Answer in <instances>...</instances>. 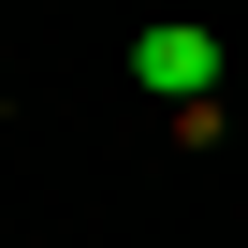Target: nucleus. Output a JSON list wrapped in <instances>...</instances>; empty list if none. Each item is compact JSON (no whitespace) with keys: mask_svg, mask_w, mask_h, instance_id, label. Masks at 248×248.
<instances>
[{"mask_svg":"<svg viewBox=\"0 0 248 248\" xmlns=\"http://www.w3.org/2000/svg\"><path fill=\"white\" fill-rule=\"evenodd\" d=\"M219 59H233L219 30H146V44H132V88L175 102V117H204V102H219Z\"/></svg>","mask_w":248,"mask_h":248,"instance_id":"f257e3e1","label":"nucleus"}]
</instances>
